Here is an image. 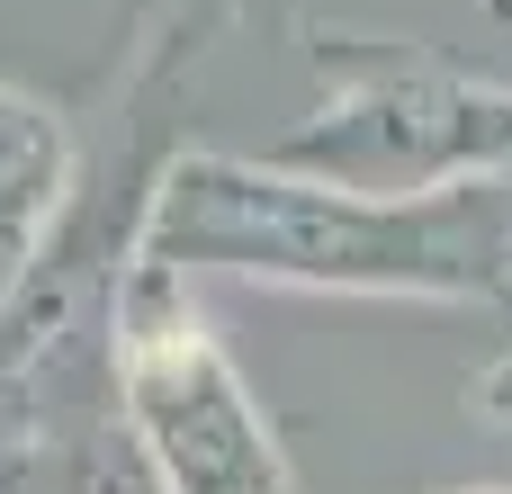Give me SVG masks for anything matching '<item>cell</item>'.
<instances>
[{"mask_svg":"<svg viewBox=\"0 0 512 494\" xmlns=\"http://www.w3.org/2000/svg\"><path fill=\"white\" fill-rule=\"evenodd\" d=\"M468 414H477V423H495V432L512 441V351H504V360H486V369L468 378Z\"/></svg>","mask_w":512,"mask_h":494,"instance_id":"6","label":"cell"},{"mask_svg":"<svg viewBox=\"0 0 512 494\" xmlns=\"http://www.w3.org/2000/svg\"><path fill=\"white\" fill-rule=\"evenodd\" d=\"M459 494H512V486H459Z\"/></svg>","mask_w":512,"mask_h":494,"instance_id":"7","label":"cell"},{"mask_svg":"<svg viewBox=\"0 0 512 494\" xmlns=\"http://www.w3.org/2000/svg\"><path fill=\"white\" fill-rule=\"evenodd\" d=\"M495 18H504V27H512V0H495Z\"/></svg>","mask_w":512,"mask_h":494,"instance_id":"8","label":"cell"},{"mask_svg":"<svg viewBox=\"0 0 512 494\" xmlns=\"http://www.w3.org/2000/svg\"><path fill=\"white\" fill-rule=\"evenodd\" d=\"M72 180H81L72 126H63L45 99H27V90L0 81V261H9V270L45 243V225L63 216Z\"/></svg>","mask_w":512,"mask_h":494,"instance_id":"4","label":"cell"},{"mask_svg":"<svg viewBox=\"0 0 512 494\" xmlns=\"http://www.w3.org/2000/svg\"><path fill=\"white\" fill-rule=\"evenodd\" d=\"M54 477H63V494H162L153 459L135 450V432H126L117 405H108L99 423H81V432L54 450Z\"/></svg>","mask_w":512,"mask_h":494,"instance_id":"5","label":"cell"},{"mask_svg":"<svg viewBox=\"0 0 512 494\" xmlns=\"http://www.w3.org/2000/svg\"><path fill=\"white\" fill-rule=\"evenodd\" d=\"M135 261H225L288 288L342 297H441L504 306L512 279V180H459L432 198H351L324 180H288L234 153H171L144 207Z\"/></svg>","mask_w":512,"mask_h":494,"instance_id":"1","label":"cell"},{"mask_svg":"<svg viewBox=\"0 0 512 494\" xmlns=\"http://www.w3.org/2000/svg\"><path fill=\"white\" fill-rule=\"evenodd\" d=\"M324 108L288 126L261 162L288 180H324L351 198H432L459 180H512V90L459 72L396 36L306 27Z\"/></svg>","mask_w":512,"mask_h":494,"instance_id":"2","label":"cell"},{"mask_svg":"<svg viewBox=\"0 0 512 494\" xmlns=\"http://www.w3.org/2000/svg\"><path fill=\"white\" fill-rule=\"evenodd\" d=\"M108 369H117V414L153 459L162 494H306L270 414L216 351L171 261H126L108 315Z\"/></svg>","mask_w":512,"mask_h":494,"instance_id":"3","label":"cell"},{"mask_svg":"<svg viewBox=\"0 0 512 494\" xmlns=\"http://www.w3.org/2000/svg\"><path fill=\"white\" fill-rule=\"evenodd\" d=\"M504 306H512V279H504Z\"/></svg>","mask_w":512,"mask_h":494,"instance_id":"9","label":"cell"}]
</instances>
